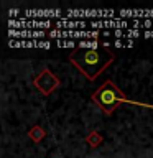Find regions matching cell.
<instances>
[{
    "label": "cell",
    "instance_id": "obj_1",
    "mask_svg": "<svg viewBox=\"0 0 153 158\" xmlns=\"http://www.w3.org/2000/svg\"><path fill=\"white\" fill-rule=\"evenodd\" d=\"M114 54L105 49H76L71 53L69 61L74 64L81 74L86 76V79L94 81L104 69H107L114 63Z\"/></svg>",
    "mask_w": 153,
    "mask_h": 158
},
{
    "label": "cell",
    "instance_id": "obj_2",
    "mask_svg": "<svg viewBox=\"0 0 153 158\" xmlns=\"http://www.w3.org/2000/svg\"><path fill=\"white\" fill-rule=\"evenodd\" d=\"M122 94L123 92L112 81H105L91 96V99L101 107L102 112H105L107 115H110V114L115 110V107L118 106V99H120Z\"/></svg>",
    "mask_w": 153,
    "mask_h": 158
},
{
    "label": "cell",
    "instance_id": "obj_3",
    "mask_svg": "<svg viewBox=\"0 0 153 158\" xmlns=\"http://www.w3.org/2000/svg\"><path fill=\"white\" fill-rule=\"evenodd\" d=\"M66 20H82V18H101V20H114L117 18L115 10H68Z\"/></svg>",
    "mask_w": 153,
    "mask_h": 158
},
{
    "label": "cell",
    "instance_id": "obj_4",
    "mask_svg": "<svg viewBox=\"0 0 153 158\" xmlns=\"http://www.w3.org/2000/svg\"><path fill=\"white\" fill-rule=\"evenodd\" d=\"M33 84L43 96H49V94L59 86V79L54 76L49 69H43L41 74H38V76L33 79Z\"/></svg>",
    "mask_w": 153,
    "mask_h": 158
},
{
    "label": "cell",
    "instance_id": "obj_5",
    "mask_svg": "<svg viewBox=\"0 0 153 158\" xmlns=\"http://www.w3.org/2000/svg\"><path fill=\"white\" fill-rule=\"evenodd\" d=\"M99 30H51L48 33L49 38H97L101 36Z\"/></svg>",
    "mask_w": 153,
    "mask_h": 158
},
{
    "label": "cell",
    "instance_id": "obj_6",
    "mask_svg": "<svg viewBox=\"0 0 153 158\" xmlns=\"http://www.w3.org/2000/svg\"><path fill=\"white\" fill-rule=\"evenodd\" d=\"M10 30H43L54 27L51 20H10L8 22Z\"/></svg>",
    "mask_w": 153,
    "mask_h": 158
},
{
    "label": "cell",
    "instance_id": "obj_7",
    "mask_svg": "<svg viewBox=\"0 0 153 158\" xmlns=\"http://www.w3.org/2000/svg\"><path fill=\"white\" fill-rule=\"evenodd\" d=\"M25 20H41V18H56L63 20L66 15H63L61 10L54 8V10H25Z\"/></svg>",
    "mask_w": 153,
    "mask_h": 158
},
{
    "label": "cell",
    "instance_id": "obj_8",
    "mask_svg": "<svg viewBox=\"0 0 153 158\" xmlns=\"http://www.w3.org/2000/svg\"><path fill=\"white\" fill-rule=\"evenodd\" d=\"M133 22H127V20H122V18H114V20H94L91 22V27L92 30H99V28H114V30H123V28H128L132 27Z\"/></svg>",
    "mask_w": 153,
    "mask_h": 158
},
{
    "label": "cell",
    "instance_id": "obj_9",
    "mask_svg": "<svg viewBox=\"0 0 153 158\" xmlns=\"http://www.w3.org/2000/svg\"><path fill=\"white\" fill-rule=\"evenodd\" d=\"M43 30H8V38H23V40H38L46 36Z\"/></svg>",
    "mask_w": 153,
    "mask_h": 158
},
{
    "label": "cell",
    "instance_id": "obj_10",
    "mask_svg": "<svg viewBox=\"0 0 153 158\" xmlns=\"http://www.w3.org/2000/svg\"><path fill=\"white\" fill-rule=\"evenodd\" d=\"M8 44L12 48H51V43L46 40H18V41H10Z\"/></svg>",
    "mask_w": 153,
    "mask_h": 158
},
{
    "label": "cell",
    "instance_id": "obj_11",
    "mask_svg": "<svg viewBox=\"0 0 153 158\" xmlns=\"http://www.w3.org/2000/svg\"><path fill=\"white\" fill-rule=\"evenodd\" d=\"M87 22L86 20H56L54 22V27H56V30H84L87 27Z\"/></svg>",
    "mask_w": 153,
    "mask_h": 158
},
{
    "label": "cell",
    "instance_id": "obj_12",
    "mask_svg": "<svg viewBox=\"0 0 153 158\" xmlns=\"http://www.w3.org/2000/svg\"><path fill=\"white\" fill-rule=\"evenodd\" d=\"M118 18H153V10H118Z\"/></svg>",
    "mask_w": 153,
    "mask_h": 158
},
{
    "label": "cell",
    "instance_id": "obj_13",
    "mask_svg": "<svg viewBox=\"0 0 153 158\" xmlns=\"http://www.w3.org/2000/svg\"><path fill=\"white\" fill-rule=\"evenodd\" d=\"M99 46H102V43L91 41V40H82V41H79V49H97Z\"/></svg>",
    "mask_w": 153,
    "mask_h": 158
},
{
    "label": "cell",
    "instance_id": "obj_14",
    "mask_svg": "<svg viewBox=\"0 0 153 158\" xmlns=\"http://www.w3.org/2000/svg\"><path fill=\"white\" fill-rule=\"evenodd\" d=\"M28 135L33 138V142H39L44 137V132H43V128H39V127H33L31 132H30Z\"/></svg>",
    "mask_w": 153,
    "mask_h": 158
},
{
    "label": "cell",
    "instance_id": "obj_15",
    "mask_svg": "<svg viewBox=\"0 0 153 158\" xmlns=\"http://www.w3.org/2000/svg\"><path fill=\"white\" fill-rule=\"evenodd\" d=\"M56 46H59V48H76V41H72V40H58Z\"/></svg>",
    "mask_w": 153,
    "mask_h": 158
},
{
    "label": "cell",
    "instance_id": "obj_16",
    "mask_svg": "<svg viewBox=\"0 0 153 158\" xmlns=\"http://www.w3.org/2000/svg\"><path fill=\"white\" fill-rule=\"evenodd\" d=\"M87 142L91 143V147H97L99 143H101V135H99V133H96V132H92L91 135L87 137Z\"/></svg>",
    "mask_w": 153,
    "mask_h": 158
},
{
    "label": "cell",
    "instance_id": "obj_17",
    "mask_svg": "<svg viewBox=\"0 0 153 158\" xmlns=\"http://www.w3.org/2000/svg\"><path fill=\"white\" fill-rule=\"evenodd\" d=\"M140 35H142L140 30H133V28H130V30H125V35H123V38L132 40V38H138Z\"/></svg>",
    "mask_w": 153,
    "mask_h": 158
},
{
    "label": "cell",
    "instance_id": "obj_18",
    "mask_svg": "<svg viewBox=\"0 0 153 158\" xmlns=\"http://www.w3.org/2000/svg\"><path fill=\"white\" fill-rule=\"evenodd\" d=\"M143 36H145V38H153V30H145Z\"/></svg>",
    "mask_w": 153,
    "mask_h": 158
},
{
    "label": "cell",
    "instance_id": "obj_19",
    "mask_svg": "<svg viewBox=\"0 0 153 158\" xmlns=\"http://www.w3.org/2000/svg\"><path fill=\"white\" fill-rule=\"evenodd\" d=\"M114 46H117V48H125V43L120 41V40H117V41L114 43Z\"/></svg>",
    "mask_w": 153,
    "mask_h": 158
}]
</instances>
